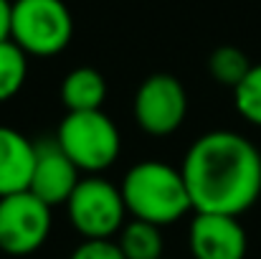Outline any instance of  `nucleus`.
Segmentation results:
<instances>
[{"label":"nucleus","instance_id":"obj_10","mask_svg":"<svg viewBox=\"0 0 261 259\" xmlns=\"http://www.w3.org/2000/svg\"><path fill=\"white\" fill-rule=\"evenodd\" d=\"M36 163V145L13 127L0 125V198L28 191Z\"/></svg>","mask_w":261,"mask_h":259},{"label":"nucleus","instance_id":"obj_14","mask_svg":"<svg viewBox=\"0 0 261 259\" xmlns=\"http://www.w3.org/2000/svg\"><path fill=\"white\" fill-rule=\"evenodd\" d=\"M251 66L254 64L249 61V56L236 46H218L208 56V72H211L213 82L231 86V89H236L241 84V79L249 74Z\"/></svg>","mask_w":261,"mask_h":259},{"label":"nucleus","instance_id":"obj_1","mask_svg":"<svg viewBox=\"0 0 261 259\" xmlns=\"http://www.w3.org/2000/svg\"><path fill=\"white\" fill-rule=\"evenodd\" d=\"M180 173L195 214L241 216L261 198V150L233 130L200 135Z\"/></svg>","mask_w":261,"mask_h":259},{"label":"nucleus","instance_id":"obj_18","mask_svg":"<svg viewBox=\"0 0 261 259\" xmlns=\"http://www.w3.org/2000/svg\"><path fill=\"white\" fill-rule=\"evenodd\" d=\"M160 259H165V257H160Z\"/></svg>","mask_w":261,"mask_h":259},{"label":"nucleus","instance_id":"obj_9","mask_svg":"<svg viewBox=\"0 0 261 259\" xmlns=\"http://www.w3.org/2000/svg\"><path fill=\"white\" fill-rule=\"evenodd\" d=\"M79 168L71 163V158L59 148L56 140L36 145V163H33V175L28 191L38 196L43 203L61 206L71 198L74 188L79 185Z\"/></svg>","mask_w":261,"mask_h":259},{"label":"nucleus","instance_id":"obj_7","mask_svg":"<svg viewBox=\"0 0 261 259\" xmlns=\"http://www.w3.org/2000/svg\"><path fill=\"white\" fill-rule=\"evenodd\" d=\"M135 122L152 137H168L185 122L188 91L173 74H152L135 91Z\"/></svg>","mask_w":261,"mask_h":259},{"label":"nucleus","instance_id":"obj_11","mask_svg":"<svg viewBox=\"0 0 261 259\" xmlns=\"http://www.w3.org/2000/svg\"><path fill=\"white\" fill-rule=\"evenodd\" d=\"M104 99H107V82L101 72L91 66L71 69L61 82V104L66 107V112L101 109Z\"/></svg>","mask_w":261,"mask_h":259},{"label":"nucleus","instance_id":"obj_6","mask_svg":"<svg viewBox=\"0 0 261 259\" xmlns=\"http://www.w3.org/2000/svg\"><path fill=\"white\" fill-rule=\"evenodd\" d=\"M51 234V206L31 191L0 198V252L10 257L33 254Z\"/></svg>","mask_w":261,"mask_h":259},{"label":"nucleus","instance_id":"obj_5","mask_svg":"<svg viewBox=\"0 0 261 259\" xmlns=\"http://www.w3.org/2000/svg\"><path fill=\"white\" fill-rule=\"evenodd\" d=\"M69 221L84 239H112L124 226V198L122 191L96 175L82 178L66 201Z\"/></svg>","mask_w":261,"mask_h":259},{"label":"nucleus","instance_id":"obj_3","mask_svg":"<svg viewBox=\"0 0 261 259\" xmlns=\"http://www.w3.org/2000/svg\"><path fill=\"white\" fill-rule=\"evenodd\" d=\"M56 143L79 171L91 175L114 166L122 150L119 130L112 122V117H107L101 109L66 112V117L59 125Z\"/></svg>","mask_w":261,"mask_h":259},{"label":"nucleus","instance_id":"obj_13","mask_svg":"<svg viewBox=\"0 0 261 259\" xmlns=\"http://www.w3.org/2000/svg\"><path fill=\"white\" fill-rule=\"evenodd\" d=\"M28 77V54L10 38L0 41V102L13 99Z\"/></svg>","mask_w":261,"mask_h":259},{"label":"nucleus","instance_id":"obj_12","mask_svg":"<svg viewBox=\"0 0 261 259\" xmlns=\"http://www.w3.org/2000/svg\"><path fill=\"white\" fill-rule=\"evenodd\" d=\"M163 226H155L150 221H140L132 219L127 221L119 234H117V244L122 249L124 259H160L163 257Z\"/></svg>","mask_w":261,"mask_h":259},{"label":"nucleus","instance_id":"obj_4","mask_svg":"<svg viewBox=\"0 0 261 259\" xmlns=\"http://www.w3.org/2000/svg\"><path fill=\"white\" fill-rule=\"evenodd\" d=\"M74 36V18L64 0H15L10 10V41L28 56H56Z\"/></svg>","mask_w":261,"mask_h":259},{"label":"nucleus","instance_id":"obj_2","mask_svg":"<svg viewBox=\"0 0 261 259\" xmlns=\"http://www.w3.org/2000/svg\"><path fill=\"white\" fill-rule=\"evenodd\" d=\"M119 191L127 214L155 226H170L193 208L182 173L160 160H142L132 166Z\"/></svg>","mask_w":261,"mask_h":259},{"label":"nucleus","instance_id":"obj_17","mask_svg":"<svg viewBox=\"0 0 261 259\" xmlns=\"http://www.w3.org/2000/svg\"><path fill=\"white\" fill-rule=\"evenodd\" d=\"M10 10H13V3L0 0V41L10 38Z\"/></svg>","mask_w":261,"mask_h":259},{"label":"nucleus","instance_id":"obj_8","mask_svg":"<svg viewBox=\"0 0 261 259\" xmlns=\"http://www.w3.org/2000/svg\"><path fill=\"white\" fill-rule=\"evenodd\" d=\"M193 259H246L249 237L239 216L195 214L188 231Z\"/></svg>","mask_w":261,"mask_h":259},{"label":"nucleus","instance_id":"obj_15","mask_svg":"<svg viewBox=\"0 0 261 259\" xmlns=\"http://www.w3.org/2000/svg\"><path fill=\"white\" fill-rule=\"evenodd\" d=\"M233 104L246 122L261 127V64H254L241 84L233 89Z\"/></svg>","mask_w":261,"mask_h":259},{"label":"nucleus","instance_id":"obj_16","mask_svg":"<svg viewBox=\"0 0 261 259\" xmlns=\"http://www.w3.org/2000/svg\"><path fill=\"white\" fill-rule=\"evenodd\" d=\"M69 259H124V254L112 239H84Z\"/></svg>","mask_w":261,"mask_h":259}]
</instances>
